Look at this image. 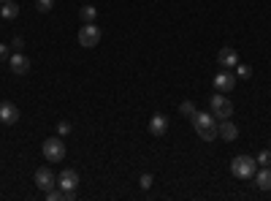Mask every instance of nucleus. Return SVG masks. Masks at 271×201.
I'll return each mask as SVG.
<instances>
[{
  "instance_id": "39448f33",
  "label": "nucleus",
  "mask_w": 271,
  "mask_h": 201,
  "mask_svg": "<svg viewBox=\"0 0 271 201\" xmlns=\"http://www.w3.org/2000/svg\"><path fill=\"white\" fill-rule=\"evenodd\" d=\"M79 44L84 49H95L101 44V27L95 22H84V27L79 30Z\"/></svg>"
},
{
  "instance_id": "a878e982",
  "label": "nucleus",
  "mask_w": 271,
  "mask_h": 201,
  "mask_svg": "<svg viewBox=\"0 0 271 201\" xmlns=\"http://www.w3.org/2000/svg\"><path fill=\"white\" fill-rule=\"evenodd\" d=\"M0 3H6V0H0Z\"/></svg>"
},
{
  "instance_id": "1a4fd4ad",
  "label": "nucleus",
  "mask_w": 271,
  "mask_h": 201,
  "mask_svg": "<svg viewBox=\"0 0 271 201\" xmlns=\"http://www.w3.org/2000/svg\"><path fill=\"white\" fill-rule=\"evenodd\" d=\"M217 63H220V68H236L239 52L234 49V46H222V49L217 52Z\"/></svg>"
},
{
  "instance_id": "5701e85b",
  "label": "nucleus",
  "mask_w": 271,
  "mask_h": 201,
  "mask_svg": "<svg viewBox=\"0 0 271 201\" xmlns=\"http://www.w3.org/2000/svg\"><path fill=\"white\" fill-rule=\"evenodd\" d=\"M57 133H60V136H68V133H71V122L60 120V122H57Z\"/></svg>"
},
{
  "instance_id": "a211bd4d",
  "label": "nucleus",
  "mask_w": 271,
  "mask_h": 201,
  "mask_svg": "<svg viewBox=\"0 0 271 201\" xmlns=\"http://www.w3.org/2000/svg\"><path fill=\"white\" fill-rule=\"evenodd\" d=\"M179 114H182V117H192V114H196V103H192V101H182L179 103Z\"/></svg>"
},
{
  "instance_id": "7ed1b4c3",
  "label": "nucleus",
  "mask_w": 271,
  "mask_h": 201,
  "mask_svg": "<svg viewBox=\"0 0 271 201\" xmlns=\"http://www.w3.org/2000/svg\"><path fill=\"white\" fill-rule=\"evenodd\" d=\"M209 112L220 120H228V117H234V103H230L222 93H217V95L209 98Z\"/></svg>"
},
{
  "instance_id": "b1692460",
  "label": "nucleus",
  "mask_w": 271,
  "mask_h": 201,
  "mask_svg": "<svg viewBox=\"0 0 271 201\" xmlns=\"http://www.w3.org/2000/svg\"><path fill=\"white\" fill-rule=\"evenodd\" d=\"M11 46H14V49H16V52H22V49H25V41H22V38H19V35H16V38H14V41H11Z\"/></svg>"
},
{
  "instance_id": "4be33fe9",
  "label": "nucleus",
  "mask_w": 271,
  "mask_h": 201,
  "mask_svg": "<svg viewBox=\"0 0 271 201\" xmlns=\"http://www.w3.org/2000/svg\"><path fill=\"white\" fill-rule=\"evenodd\" d=\"M152 182H154V177L149 174V171H147V174H141V179H139L141 190H149V188H152Z\"/></svg>"
},
{
  "instance_id": "f257e3e1",
  "label": "nucleus",
  "mask_w": 271,
  "mask_h": 201,
  "mask_svg": "<svg viewBox=\"0 0 271 201\" xmlns=\"http://www.w3.org/2000/svg\"><path fill=\"white\" fill-rule=\"evenodd\" d=\"M190 122H192V128H196V133H198L203 141H215V139H220L217 117H215L211 112H198V109H196V114L190 117Z\"/></svg>"
},
{
  "instance_id": "f03ea898",
  "label": "nucleus",
  "mask_w": 271,
  "mask_h": 201,
  "mask_svg": "<svg viewBox=\"0 0 271 201\" xmlns=\"http://www.w3.org/2000/svg\"><path fill=\"white\" fill-rule=\"evenodd\" d=\"M255 171H258V160L249 158V155H236L230 160V174L236 179H253Z\"/></svg>"
},
{
  "instance_id": "f8f14e48",
  "label": "nucleus",
  "mask_w": 271,
  "mask_h": 201,
  "mask_svg": "<svg viewBox=\"0 0 271 201\" xmlns=\"http://www.w3.org/2000/svg\"><path fill=\"white\" fill-rule=\"evenodd\" d=\"M217 128H220V139H222V141H236V139H239V125H236L230 117H228V120H220Z\"/></svg>"
},
{
  "instance_id": "9b49d317",
  "label": "nucleus",
  "mask_w": 271,
  "mask_h": 201,
  "mask_svg": "<svg viewBox=\"0 0 271 201\" xmlns=\"http://www.w3.org/2000/svg\"><path fill=\"white\" fill-rule=\"evenodd\" d=\"M0 122H3V125H14V122H19V109H16V103H11V101H3V103H0Z\"/></svg>"
},
{
  "instance_id": "0eeeda50",
  "label": "nucleus",
  "mask_w": 271,
  "mask_h": 201,
  "mask_svg": "<svg viewBox=\"0 0 271 201\" xmlns=\"http://www.w3.org/2000/svg\"><path fill=\"white\" fill-rule=\"evenodd\" d=\"M35 185L41 188V190H49V188H54L57 185V177H54V171L49 169V166H41V169H35Z\"/></svg>"
},
{
  "instance_id": "20e7f679",
  "label": "nucleus",
  "mask_w": 271,
  "mask_h": 201,
  "mask_svg": "<svg viewBox=\"0 0 271 201\" xmlns=\"http://www.w3.org/2000/svg\"><path fill=\"white\" fill-rule=\"evenodd\" d=\"M41 150H44V158L49 160V163H57V160H63V158H65V141H63V136H52V139H46Z\"/></svg>"
},
{
  "instance_id": "ddd939ff",
  "label": "nucleus",
  "mask_w": 271,
  "mask_h": 201,
  "mask_svg": "<svg viewBox=\"0 0 271 201\" xmlns=\"http://www.w3.org/2000/svg\"><path fill=\"white\" fill-rule=\"evenodd\" d=\"M57 185H60L63 190H76L79 188V174H76L73 169H65L60 177H57Z\"/></svg>"
},
{
  "instance_id": "aec40b11",
  "label": "nucleus",
  "mask_w": 271,
  "mask_h": 201,
  "mask_svg": "<svg viewBox=\"0 0 271 201\" xmlns=\"http://www.w3.org/2000/svg\"><path fill=\"white\" fill-rule=\"evenodd\" d=\"M35 8H38L41 14H49L52 8H54V0H38V3H35Z\"/></svg>"
},
{
  "instance_id": "f3484780",
  "label": "nucleus",
  "mask_w": 271,
  "mask_h": 201,
  "mask_svg": "<svg viewBox=\"0 0 271 201\" xmlns=\"http://www.w3.org/2000/svg\"><path fill=\"white\" fill-rule=\"evenodd\" d=\"M234 74H236V79H249V76H253V68H249L247 63H236Z\"/></svg>"
},
{
  "instance_id": "412c9836",
  "label": "nucleus",
  "mask_w": 271,
  "mask_h": 201,
  "mask_svg": "<svg viewBox=\"0 0 271 201\" xmlns=\"http://www.w3.org/2000/svg\"><path fill=\"white\" fill-rule=\"evenodd\" d=\"M46 193V201H63V188L57 190V188H49V190H44Z\"/></svg>"
},
{
  "instance_id": "423d86ee",
  "label": "nucleus",
  "mask_w": 271,
  "mask_h": 201,
  "mask_svg": "<svg viewBox=\"0 0 271 201\" xmlns=\"http://www.w3.org/2000/svg\"><path fill=\"white\" fill-rule=\"evenodd\" d=\"M234 87H236V74H230V68H222L215 76V90L217 93H230Z\"/></svg>"
},
{
  "instance_id": "9d476101",
  "label": "nucleus",
  "mask_w": 271,
  "mask_h": 201,
  "mask_svg": "<svg viewBox=\"0 0 271 201\" xmlns=\"http://www.w3.org/2000/svg\"><path fill=\"white\" fill-rule=\"evenodd\" d=\"M149 133H152V136H166V133H168V117H166V114H152V117H149Z\"/></svg>"
},
{
  "instance_id": "2eb2a0df",
  "label": "nucleus",
  "mask_w": 271,
  "mask_h": 201,
  "mask_svg": "<svg viewBox=\"0 0 271 201\" xmlns=\"http://www.w3.org/2000/svg\"><path fill=\"white\" fill-rule=\"evenodd\" d=\"M0 16H3V19H16V16H19V6L14 3V0L0 3Z\"/></svg>"
},
{
  "instance_id": "6ab92c4d",
  "label": "nucleus",
  "mask_w": 271,
  "mask_h": 201,
  "mask_svg": "<svg viewBox=\"0 0 271 201\" xmlns=\"http://www.w3.org/2000/svg\"><path fill=\"white\" fill-rule=\"evenodd\" d=\"M255 160H258V166H271V150H260Z\"/></svg>"
},
{
  "instance_id": "393cba45",
  "label": "nucleus",
  "mask_w": 271,
  "mask_h": 201,
  "mask_svg": "<svg viewBox=\"0 0 271 201\" xmlns=\"http://www.w3.org/2000/svg\"><path fill=\"white\" fill-rule=\"evenodd\" d=\"M8 52H11V49H8V46H6V44H0V63H6V57H8Z\"/></svg>"
},
{
  "instance_id": "dca6fc26",
  "label": "nucleus",
  "mask_w": 271,
  "mask_h": 201,
  "mask_svg": "<svg viewBox=\"0 0 271 201\" xmlns=\"http://www.w3.org/2000/svg\"><path fill=\"white\" fill-rule=\"evenodd\" d=\"M79 16L84 19V22H95V16H98V8H95V6H82Z\"/></svg>"
},
{
  "instance_id": "6e6552de",
  "label": "nucleus",
  "mask_w": 271,
  "mask_h": 201,
  "mask_svg": "<svg viewBox=\"0 0 271 201\" xmlns=\"http://www.w3.org/2000/svg\"><path fill=\"white\" fill-rule=\"evenodd\" d=\"M8 68H11V74H16V76H25L27 71H30V60H27V54L16 52V54L8 57Z\"/></svg>"
},
{
  "instance_id": "4468645a",
  "label": "nucleus",
  "mask_w": 271,
  "mask_h": 201,
  "mask_svg": "<svg viewBox=\"0 0 271 201\" xmlns=\"http://www.w3.org/2000/svg\"><path fill=\"white\" fill-rule=\"evenodd\" d=\"M255 182L260 190H271V166H263L260 171H255Z\"/></svg>"
}]
</instances>
